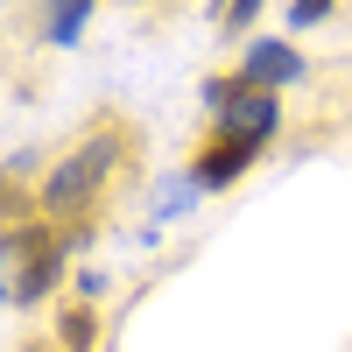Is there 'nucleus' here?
<instances>
[{"label":"nucleus","instance_id":"1","mask_svg":"<svg viewBox=\"0 0 352 352\" xmlns=\"http://www.w3.org/2000/svg\"><path fill=\"white\" fill-rule=\"evenodd\" d=\"M134 155H141V127L127 120V113H99V120H85V134L43 169L36 212L56 219V226H92V212L106 204V190H120L127 176H134Z\"/></svg>","mask_w":352,"mask_h":352},{"label":"nucleus","instance_id":"2","mask_svg":"<svg viewBox=\"0 0 352 352\" xmlns=\"http://www.w3.org/2000/svg\"><path fill=\"white\" fill-rule=\"evenodd\" d=\"M92 240V226H56V219H21V226H8V254H14V275H8V303L14 310H36V303H50V289L64 282V261H71V247H85Z\"/></svg>","mask_w":352,"mask_h":352},{"label":"nucleus","instance_id":"3","mask_svg":"<svg viewBox=\"0 0 352 352\" xmlns=\"http://www.w3.org/2000/svg\"><path fill=\"white\" fill-rule=\"evenodd\" d=\"M254 162H261L254 141L226 134V127H204V134H197V148H190V184H197V190H232Z\"/></svg>","mask_w":352,"mask_h":352},{"label":"nucleus","instance_id":"4","mask_svg":"<svg viewBox=\"0 0 352 352\" xmlns=\"http://www.w3.org/2000/svg\"><path fill=\"white\" fill-rule=\"evenodd\" d=\"M303 50L289 43V36H261L247 56H240V78L254 85V92H289V85H303Z\"/></svg>","mask_w":352,"mask_h":352},{"label":"nucleus","instance_id":"5","mask_svg":"<svg viewBox=\"0 0 352 352\" xmlns=\"http://www.w3.org/2000/svg\"><path fill=\"white\" fill-rule=\"evenodd\" d=\"M282 120H289V106H282V92H247V99H232L212 127H226V134H240V141H254V148H268V141L282 134Z\"/></svg>","mask_w":352,"mask_h":352},{"label":"nucleus","instance_id":"6","mask_svg":"<svg viewBox=\"0 0 352 352\" xmlns=\"http://www.w3.org/2000/svg\"><path fill=\"white\" fill-rule=\"evenodd\" d=\"M50 331H56V352H92L99 345V310L92 303H56Z\"/></svg>","mask_w":352,"mask_h":352},{"label":"nucleus","instance_id":"7","mask_svg":"<svg viewBox=\"0 0 352 352\" xmlns=\"http://www.w3.org/2000/svg\"><path fill=\"white\" fill-rule=\"evenodd\" d=\"M92 8H99V0H43V36L56 50H71L85 36V21H92Z\"/></svg>","mask_w":352,"mask_h":352},{"label":"nucleus","instance_id":"8","mask_svg":"<svg viewBox=\"0 0 352 352\" xmlns=\"http://www.w3.org/2000/svg\"><path fill=\"white\" fill-rule=\"evenodd\" d=\"M338 8H345V0H289V14H282V21H289V36H303V28H317V21H331Z\"/></svg>","mask_w":352,"mask_h":352},{"label":"nucleus","instance_id":"9","mask_svg":"<svg viewBox=\"0 0 352 352\" xmlns=\"http://www.w3.org/2000/svg\"><path fill=\"white\" fill-rule=\"evenodd\" d=\"M254 14H261V0H232V8L219 14V28H226V36H240V28H254Z\"/></svg>","mask_w":352,"mask_h":352},{"label":"nucleus","instance_id":"10","mask_svg":"<svg viewBox=\"0 0 352 352\" xmlns=\"http://www.w3.org/2000/svg\"><path fill=\"white\" fill-rule=\"evenodd\" d=\"M212 8H219V14H226V8H232V0H212Z\"/></svg>","mask_w":352,"mask_h":352},{"label":"nucleus","instance_id":"11","mask_svg":"<svg viewBox=\"0 0 352 352\" xmlns=\"http://www.w3.org/2000/svg\"><path fill=\"white\" fill-rule=\"evenodd\" d=\"M127 8H141V0H127Z\"/></svg>","mask_w":352,"mask_h":352}]
</instances>
